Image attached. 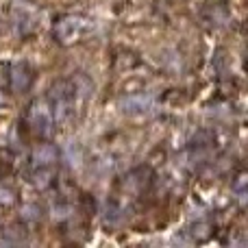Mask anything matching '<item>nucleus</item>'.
<instances>
[{
    "label": "nucleus",
    "instance_id": "nucleus-2",
    "mask_svg": "<svg viewBox=\"0 0 248 248\" xmlns=\"http://www.w3.org/2000/svg\"><path fill=\"white\" fill-rule=\"evenodd\" d=\"M24 122L29 131L37 137H48L52 131V109L48 100H33L26 109Z\"/></svg>",
    "mask_w": 248,
    "mask_h": 248
},
{
    "label": "nucleus",
    "instance_id": "nucleus-9",
    "mask_svg": "<svg viewBox=\"0 0 248 248\" xmlns=\"http://www.w3.org/2000/svg\"><path fill=\"white\" fill-rule=\"evenodd\" d=\"M150 107V98L144 94L140 96H128L126 100H122V109L128 113H137V111H146Z\"/></svg>",
    "mask_w": 248,
    "mask_h": 248
},
{
    "label": "nucleus",
    "instance_id": "nucleus-6",
    "mask_svg": "<svg viewBox=\"0 0 248 248\" xmlns=\"http://www.w3.org/2000/svg\"><path fill=\"white\" fill-rule=\"evenodd\" d=\"M57 163V148L52 144H39L33 150V166L35 168H52Z\"/></svg>",
    "mask_w": 248,
    "mask_h": 248
},
{
    "label": "nucleus",
    "instance_id": "nucleus-7",
    "mask_svg": "<svg viewBox=\"0 0 248 248\" xmlns=\"http://www.w3.org/2000/svg\"><path fill=\"white\" fill-rule=\"evenodd\" d=\"M55 181V166L52 168H35V172L31 174V183L37 189H46Z\"/></svg>",
    "mask_w": 248,
    "mask_h": 248
},
{
    "label": "nucleus",
    "instance_id": "nucleus-4",
    "mask_svg": "<svg viewBox=\"0 0 248 248\" xmlns=\"http://www.w3.org/2000/svg\"><path fill=\"white\" fill-rule=\"evenodd\" d=\"M37 20H39V13L33 4L24 2V0H13V4H11V24H13V29H16V33L20 35V37L33 33L35 26H37Z\"/></svg>",
    "mask_w": 248,
    "mask_h": 248
},
{
    "label": "nucleus",
    "instance_id": "nucleus-11",
    "mask_svg": "<svg viewBox=\"0 0 248 248\" xmlns=\"http://www.w3.org/2000/svg\"><path fill=\"white\" fill-rule=\"evenodd\" d=\"M55 220H65V218H70L72 216V207L70 205H57L55 207Z\"/></svg>",
    "mask_w": 248,
    "mask_h": 248
},
{
    "label": "nucleus",
    "instance_id": "nucleus-1",
    "mask_svg": "<svg viewBox=\"0 0 248 248\" xmlns=\"http://www.w3.org/2000/svg\"><path fill=\"white\" fill-rule=\"evenodd\" d=\"M77 85L74 78H61V81L52 83L50 92H48V100H50V109H52V120H57L59 124H65L68 120H72L74 116V107H77Z\"/></svg>",
    "mask_w": 248,
    "mask_h": 248
},
{
    "label": "nucleus",
    "instance_id": "nucleus-10",
    "mask_svg": "<svg viewBox=\"0 0 248 248\" xmlns=\"http://www.w3.org/2000/svg\"><path fill=\"white\" fill-rule=\"evenodd\" d=\"M16 192L13 189H9V187H2L0 185V205H4V207H11V205H16Z\"/></svg>",
    "mask_w": 248,
    "mask_h": 248
},
{
    "label": "nucleus",
    "instance_id": "nucleus-12",
    "mask_svg": "<svg viewBox=\"0 0 248 248\" xmlns=\"http://www.w3.org/2000/svg\"><path fill=\"white\" fill-rule=\"evenodd\" d=\"M37 207H24V216H22V218H24V220H35V218H39V216H37Z\"/></svg>",
    "mask_w": 248,
    "mask_h": 248
},
{
    "label": "nucleus",
    "instance_id": "nucleus-5",
    "mask_svg": "<svg viewBox=\"0 0 248 248\" xmlns=\"http://www.w3.org/2000/svg\"><path fill=\"white\" fill-rule=\"evenodd\" d=\"M9 83H11V90L16 94L26 92L33 83V68H31L26 61H16L9 70Z\"/></svg>",
    "mask_w": 248,
    "mask_h": 248
},
{
    "label": "nucleus",
    "instance_id": "nucleus-8",
    "mask_svg": "<svg viewBox=\"0 0 248 248\" xmlns=\"http://www.w3.org/2000/svg\"><path fill=\"white\" fill-rule=\"evenodd\" d=\"M26 242V231L24 227H9L0 233V244L11 246V244H22Z\"/></svg>",
    "mask_w": 248,
    "mask_h": 248
},
{
    "label": "nucleus",
    "instance_id": "nucleus-3",
    "mask_svg": "<svg viewBox=\"0 0 248 248\" xmlns=\"http://www.w3.org/2000/svg\"><path fill=\"white\" fill-rule=\"evenodd\" d=\"M90 22L81 16H61L59 20L55 22V39L61 44V46H70V44L78 42L83 37V33L87 31Z\"/></svg>",
    "mask_w": 248,
    "mask_h": 248
}]
</instances>
